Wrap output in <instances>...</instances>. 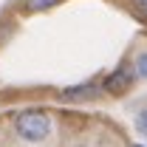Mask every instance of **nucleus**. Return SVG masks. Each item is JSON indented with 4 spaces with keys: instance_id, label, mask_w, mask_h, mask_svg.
<instances>
[{
    "instance_id": "obj_5",
    "label": "nucleus",
    "mask_w": 147,
    "mask_h": 147,
    "mask_svg": "<svg viewBox=\"0 0 147 147\" xmlns=\"http://www.w3.org/2000/svg\"><path fill=\"white\" fill-rule=\"evenodd\" d=\"M59 0H26V9L28 11H48V9H54Z\"/></svg>"
},
{
    "instance_id": "obj_8",
    "label": "nucleus",
    "mask_w": 147,
    "mask_h": 147,
    "mask_svg": "<svg viewBox=\"0 0 147 147\" xmlns=\"http://www.w3.org/2000/svg\"><path fill=\"white\" fill-rule=\"evenodd\" d=\"M133 147H142V144H133Z\"/></svg>"
},
{
    "instance_id": "obj_1",
    "label": "nucleus",
    "mask_w": 147,
    "mask_h": 147,
    "mask_svg": "<svg viewBox=\"0 0 147 147\" xmlns=\"http://www.w3.org/2000/svg\"><path fill=\"white\" fill-rule=\"evenodd\" d=\"M51 133H54V119L48 110L28 108L14 116V136L26 144H42Z\"/></svg>"
},
{
    "instance_id": "obj_7",
    "label": "nucleus",
    "mask_w": 147,
    "mask_h": 147,
    "mask_svg": "<svg viewBox=\"0 0 147 147\" xmlns=\"http://www.w3.org/2000/svg\"><path fill=\"white\" fill-rule=\"evenodd\" d=\"M133 14L142 23H147V0H133Z\"/></svg>"
},
{
    "instance_id": "obj_4",
    "label": "nucleus",
    "mask_w": 147,
    "mask_h": 147,
    "mask_svg": "<svg viewBox=\"0 0 147 147\" xmlns=\"http://www.w3.org/2000/svg\"><path fill=\"white\" fill-rule=\"evenodd\" d=\"M133 74L136 79H147V51H139L133 57Z\"/></svg>"
},
{
    "instance_id": "obj_6",
    "label": "nucleus",
    "mask_w": 147,
    "mask_h": 147,
    "mask_svg": "<svg viewBox=\"0 0 147 147\" xmlns=\"http://www.w3.org/2000/svg\"><path fill=\"white\" fill-rule=\"evenodd\" d=\"M136 130L147 139V105H144V108H139V113H136Z\"/></svg>"
},
{
    "instance_id": "obj_2",
    "label": "nucleus",
    "mask_w": 147,
    "mask_h": 147,
    "mask_svg": "<svg viewBox=\"0 0 147 147\" xmlns=\"http://www.w3.org/2000/svg\"><path fill=\"white\" fill-rule=\"evenodd\" d=\"M133 79H136V74L127 71V68H116L113 74L105 76V82H102V91L110 93V96H122V93H127L133 88Z\"/></svg>"
},
{
    "instance_id": "obj_3",
    "label": "nucleus",
    "mask_w": 147,
    "mask_h": 147,
    "mask_svg": "<svg viewBox=\"0 0 147 147\" xmlns=\"http://www.w3.org/2000/svg\"><path fill=\"white\" fill-rule=\"evenodd\" d=\"M96 96H99L96 85H74L68 91H62L65 102H88V99H96Z\"/></svg>"
}]
</instances>
